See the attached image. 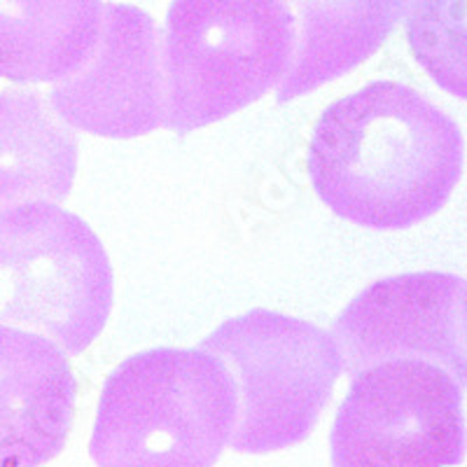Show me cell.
Segmentation results:
<instances>
[{
    "mask_svg": "<svg viewBox=\"0 0 467 467\" xmlns=\"http://www.w3.org/2000/svg\"><path fill=\"white\" fill-rule=\"evenodd\" d=\"M199 348L224 362L236 388L229 446L239 453L281 451L306 440L341 374L329 332L269 308L224 320Z\"/></svg>",
    "mask_w": 467,
    "mask_h": 467,
    "instance_id": "cell-5",
    "label": "cell"
},
{
    "mask_svg": "<svg viewBox=\"0 0 467 467\" xmlns=\"http://www.w3.org/2000/svg\"><path fill=\"white\" fill-rule=\"evenodd\" d=\"M295 49L276 96L281 103L311 94L365 64L407 12V0H283Z\"/></svg>",
    "mask_w": 467,
    "mask_h": 467,
    "instance_id": "cell-10",
    "label": "cell"
},
{
    "mask_svg": "<svg viewBox=\"0 0 467 467\" xmlns=\"http://www.w3.org/2000/svg\"><path fill=\"white\" fill-rule=\"evenodd\" d=\"M337 411L332 465H458L465 453V386L420 358H395L353 374Z\"/></svg>",
    "mask_w": 467,
    "mask_h": 467,
    "instance_id": "cell-6",
    "label": "cell"
},
{
    "mask_svg": "<svg viewBox=\"0 0 467 467\" xmlns=\"http://www.w3.org/2000/svg\"><path fill=\"white\" fill-rule=\"evenodd\" d=\"M236 423V388L203 348L127 358L103 386L89 453L103 467H208Z\"/></svg>",
    "mask_w": 467,
    "mask_h": 467,
    "instance_id": "cell-2",
    "label": "cell"
},
{
    "mask_svg": "<svg viewBox=\"0 0 467 467\" xmlns=\"http://www.w3.org/2000/svg\"><path fill=\"white\" fill-rule=\"evenodd\" d=\"M78 173V136L37 91H0V213L64 202Z\"/></svg>",
    "mask_w": 467,
    "mask_h": 467,
    "instance_id": "cell-11",
    "label": "cell"
},
{
    "mask_svg": "<svg viewBox=\"0 0 467 467\" xmlns=\"http://www.w3.org/2000/svg\"><path fill=\"white\" fill-rule=\"evenodd\" d=\"M404 15L416 61L441 89L465 99V0H407Z\"/></svg>",
    "mask_w": 467,
    "mask_h": 467,
    "instance_id": "cell-13",
    "label": "cell"
},
{
    "mask_svg": "<svg viewBox=\"0 0 467 467\" xmlns=\"http://www.w3.org/2000/svg\"><path fill=\"white\" fill-rule=\"evenodd\" d=\"M101 15V0H0V80L54 85L80 70Z\"/></svg>",
    "mask_w": 467,
    "mask_h": 467,
    "instance_id": "cell-12",
    "label": "cell"
},
{
    "mask_svg": "<svg viewBox=\"0 0 467 467\" xmlns=\"http://www.w3.org/2000/svg\"><path fill=\"white\" fill-rule=\"evenodd\" d=\"M295 49L283 0H173L160 36L161 127L190 133L276 89Z\"/></svg>",
    "mask_w": 467,
    "mask_h": 467,
    "instance_id": "cell-3",
    "label": "cell"
},
{
    "mask_svg": "<svg viewBox=\"0 0 467 467\" xmlns=\"http://www.w3.org/2000/svg\"><path fill=\"white\" fill-rule=\"evenodd\" d=\"M78 383L57 341L0 325V465H40L64 449Z\"/></svg>",
    "mask_w": 467,
    "mask_h": 467,
    "instance_id": "cell-9",
    "label": "cell"
},
{
    "mask_svg": "<svg viewBox=\"0 0 467 467\" xmlns=\"http://www.w3.org/2000/svg\"><path fill=\"white\" fill-rule=\"evenodd\" d=\"M49 106L70 129L139 139L164 119L160 33L140 7L103 3L101 31L80 70L54 82Z\"/></svg>",
    "mask_w": 467,
    "mask_h": 467,
    "instance_id": "cell-8",
    "label": "cell"
},
{
    "mask_svg": "<svg viewBox=\"0 0 467 467\" xmlns=\"http://www.w3.org/2000/svg\"><path fill=\"white\" fill-rule=\"evenodd\" d=\"M348 377L395 358L441 365L465 386V278L419 271L367 285L332 325Z\"/></svg>",
    "mask_w": 467,
    "mask_h": 467,
    "instance_id": "cell-7",
    "label": "cell"
},
{
    "mask_svg": "<svg viewBox=\"0 0 467 467\" xmlns=\"http://www.w3.org/2000/svg\"><path fill=\"white\" fill-rule=\"evenodd\" d=\"M112 281L106 248L80 215L52 202L0 213V325L80 356L106 329Z\"/></svg>",
    "mask_w": 467,
    "mask_h": 467,
    "instance_id": "cell-4",
    "label": "cell"
},
{
    "mask_svg": "<svg viewBox=\"0 0 467 467\" xmlns=\"http://www.w3.org/2000/svg\"><path fill=\"white\" fill-rule=\"evenodd\" d=\"M320 202L367 229H407L446 206L462 175V133L402 82H372L320 115L308 143Z\"/></svg>",
    "mask_w": 467,
    "mask_h": 467,
    "instance_id": "cell-1",
    "label": "cell"
}]
</instances>
